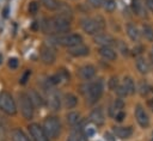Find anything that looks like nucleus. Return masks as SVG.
I'll list each match as a JSON object with an SVG mask.
<instances>
[{"label": "nucleus", "instance_id": "nucleus-10", "mask_svg": "<svg viewBox=\"0 0 153 141\" xmlns=\"http://www.w3.org/2000/svg\"><path fill=\"white\" fill-rule=\"evenodd\" d=\"M48 105H49V108L51 109V110H54V111H57V110H60V106H61V99H60V96H59V93L56 92V91H50L49 93H48Z\"/></svg>", "mask_w": 153, "mask_h": 141}, {"label": "nucleus", "instance_id": "nucleus-46", "mask_svg": "<svg viewBox=\"0 0 153 141\" xmlns=\"http://www.w3.org/2000/svg\"><path fill=\"white\" fill-rule=\"evenodd\" d=\"M148 105H149V108H151V110L153 111V99H151V100L148 102Z\"/></svg>", "mask_w": 153, "mask_h": 141}, {"label": "nucleus", "instance_id": "nucleus-8", "mask_svg": "<svg viewBox=\"0 0 153 141\" xmlns=\"http://www.w3.org/2000/svg\"><path fill=\"white\" fill-rule=\"evenodd\" d=\"M39 54H41V60H42L45 65H51V63H54V61H55V59H56L55 51H54L53 48L49 47V45H42Z\"/></svg>", "mask_w": 153, "mask_h": 141}, {"label": "nucleus", "instance_id": "nucleus-45", "mask_svg": "<svg viewBox=\"0 0 153 141\" xmlns=\"http://www.w3.org/2000/svg\"><path fill=\"white\" fill-rule=\"evenodd\" d=\"M5 135V129H4V127L0 124V137H2Z\"/></svg>", "mask_w": 153, "mask_h": 141}, {"label": "nucleus", "instance_id": "nucleus-42", "mask_svg": "<svg viewBox=\"0 0 153 141\" xmlns=\"http://www.w3.org/2000/svg\"><path fill=\"white\" fill-rule=\"evenodd\" d=\"M39 27H41V23H38V22H33L32 23V26H31V29L32 30H39Z\"/></svg>", "mask_w": 153, "mask_h": 141}, {"label": "nucleus", "instance_id": "nucleus-44", "mask_svg": "<svg viewBox=\"0 0 153 141\" xmlns=\"http://www.w3.org/2000/svg\"><path fill=\"white\" fill-rule=\"evenodd\" d=\"M146 5L151 11H153V0H146Z\"/></svg>", "mask_w": 153, "mask_h": 141}, {"label": "nucleus", "instance_id": "nucleus-38", "mask_svg": "<svg viewBox=\"0 0 153 141\" xmlns=\"http://www.w3.org/2000/svg\"><path fill=\"white\" fill-rule=\"evenodd\" d=\"M96 23H97V25H98V27H99V30H102V29H104V26H105V24H104V20H103V18H100V17H97L96 19Z\"/></svg>", "mask_w": 153, "mask_h": 141}, {"label": "nucleus", "instance_id": "nucleus-32", "mask_svg": "<svg viewBox=\"0 0 153 141\" xmlns=\"http://www.w3.org/2000/svg\"><path fill=\"white\" fill-rule=\"evenodd\" d=\"M108 86H109L110 90H115L116 91V88L118 87V80H117V78L116 76H111L110 80H109V82H108Z\"/></svg>", "mask_w": 153, "mask_h": 141}, {"label": "nucleus", "instance_id": "nucleus-41", "mask_svg": "<svg viewBox=\"0 0 153 141\" xmlns=\"http://www.w3.org/2000/svg\"><path fill=\"white\" fill-rule=\"evenodd\" d=\"M118 45H120V49L122 50V54H127L128 53V49H127V45H124V43H122V42H118Z\"/></svg>", "mask_w": 153, "mask_h": 141}, {"label": "nucleus", "instance_id": "nucleus-5", "mask_svg": "<svg viewBox=\"0 0 153 141\" xmlns=\"http://www.w3.org/2000/svg\"><path fill=\"white\" fill-rule=\"evenodd\" d=\"M103 93V81L98 80L96 82H92L87 86V97H88V103L93 104L96 103Z\"/></svg>", "mask_w": 153, "mask_h": 141}, {"label": "nucleus", "instance_id": "nucleus-15", "mask_svg": "<svg viewBox=\"0 0 153 141\" xmlns=\"http://www.w3.org/2000/svg\"><path fill=\"white\" fill-rule=\"evenodd\" d=\"M68 53L72 56H85L90 51H88V48L81 43V44H78V45H74V47L68 48Z\"/></svg>", "mask_w": 153, "mask_h": 141}, {"label": "nucleus", "instance_id": "nucleus-35", "mask_svg": "<svg viewBox=\"0 0 153 141\" xmlns=\"http://www.w3.org/2000/svg\"><path fill=\"white\" fill-rule=\"evenodd\" d=\"M123 105H124L123 100L118 98V99H116L115 103H114V109H115V110H121V109H123Z\"/></svg>", "mask_w": 153, "mask_h": 141}, {"label": "nucleus", "instance_id": "nucleus-14", "mask_svg": "<svg viewBox=\"0 0 153 141\" xmlns=\"http://www.w3.org/2000/svg\"><path fill=\"white\" fill-rule=\"evenodd\" d=\"M94 74H96V69L91 65H86L79 69V76L84 80H90L91 78L94 76Z\"/></svg>", "mask_w": 153, "mask_h": 141}, {"label": "nucleus", "instance_id": "nucleus-25", "mask_svg": "<svg viewBox=\"0 0 153 141\" xmlns=\"http://www.w3.org/2000/svg\"><path fill=\"white\" fill-rule=\"evenodd\" d=\"M79 121H80V115H79L78 112L72 111V112H69V114L67 115V122H68V124L75 125Z\"/></svg>", "mask_w": 153, "mask_h": 141}, {"label": "nucleus", "instance_id": "nucleus-33", "mask_svg": "<svg viewBox=\"0 0 153 141\" xmlns=\"http://www.w3.org/2000/svg\"><path fill=\"white\" fill-rule=\"evenodd\" d=\"M116 92H117V94H118L120 97H124V96L129 94V93H128V91H127V88L124 87V85H121V86H118V87L116 88Z\"/></svg>", "mask_w": 153, "mask_h": 141}, {"label": "nucleus", "instance_id": "nucleus-30", "mask_svg": "<svg viewBox=\"0 0 153 141\" xmlns=\"http://www.w3.org/2000/svg\"><path fill=\"white\" fill-rule=\"evenodd\" d=\"M82 133H84V135L86 137H92L96 134V129L93 127H91V125H86V127L82 128Z\"/></svg>", "mask_w": 153, "mask_h": 141}, {"label": "nucleus", "instance_id": "nucleus-22", "mask_svg": "<svg viewBox=\"0 0 153 141\" xmlns=\"http://www.w3.org/2000/svg\"><path fill=\"white\" fill-rule=\"evenodd\" d=\"M136 68H137V70H139L140 73H142V74H146V73L148 72V65H147V62H146L142 57H139V59L136 60Z\"/></svg>", "mask_w": 153, "mask_h": 141}, {"label": "nucleus", "instance_id": "nucleus-29", "mask_svg": "<svg viewBox=\"0 0 153 141\" xmlns=\"http://www.w3.org/2000/svg\"><path fill=\"white\" fill-rule=\"evenodd\" d=\"M38 8H39V5H38L37 1H31V2H29L27 11H29L30 14H36L37 11H38Z\"/></svg>", "mask_w": 153, "mask_h": 141}, {"label": "nucleus", "instance_id": "nucleus-19", "mask_svg": "<svg viewBox=\"0 0 153 141\" xmlns=\"http://www.w3.org/2000/svg\"><path fill=\"white\" fill-rule=\"evenodd\" d=\"M29 96H30V98H31L33 105H36V106H42V105L44 104V100L42 99V97L39 96V93H38L36 90H30Z\"/></svg>", "mask_w": 153, "mask_h": 141}, {"label": "nucleus", "instance_id": "nucleus-49", "mask_svg": "<svg viewBox=\"0 0 153 141\" xmlns=\"http://www.w3.org/2000/svg\"><path fill=\"white\" fill-rule=\"evenodd\" d=\"M152 56H153V49H152Z\"/></svg>", "mask_w": 153, "mask_h": 141}, {"label": "nucleus", "instance_id": "nucleus-24", "mask_svg": "<svg viewBox=\"0 0 153 141\" xmlns=\"http://www.w3.org/2000/svg\"><path fill=\"white\" fill-rule=\"evenodd\" d=\"M123 85H124V87L127 88V91H128L129 94H131V93L135 92V85H134V81H133L131 78H129V76L124 78V79H123Z\"/></svg>", "mask_w": 153, "mask_h": 141}, {"label": "nucleus", "instance_id": "nucleus-2", "mask_svg": "<svg viewBox=\"0 0 153 141\" xmlns=\"http://www.w3.org/2000/svg\"><path fill=\"white\" fill-rule=\"evenodd\" d=\"M0 110L7 115H16L17 112L16 102L8 92H0Z\"/></svg>", "mask_w": 153, "mask_h": 141}, {"label": "nucleus", "instance_id": "nucleus-1", "mask_svg": "<svg viewBox=\"0 0 153 141\" xmlns=\"http://www.w3.org/2000/svg\"><path fill=\"white\" fill-rule=\"evenodd\" d=\"M43 129H44V131L49 139H56L61 131V123L56 117L50 116V117H47L44 119Z\"/></svg>", "mask_w": 153, "mask_h": 141}, {"label": "nucleus", "instance_id": "nucleus-13", "mask_svg": "<svg viewBox=\"0 0 153 141\" xmlns=\"http://www.w3.org/2000/svg\"><path fill=\"white\" fill-rule=\"evenodd\" d=\"M112 131H114L115 136H117L120 139H128L133 134V129L130 127H114Z\"/></svg>", "mask_w": 153, "mask_h": 141}, {"label": "nucleus", "instance_id": "nucleus-37", "mask_svg": "<svg viewBox=\"0 0 153 141\" xmlns=\"http://www.w3.org/2000/svg\"><path fill=\"white\" fill-rule=\"evenodd\" d=\"M88 2L92 7H100V6H103L104 0H88Z\"/></svg>", "mask_w": 153, "mask_h": 141}, {"label": "nucleus", "instance_id": "nucleus-31", "mask_svg": "<svg viewBox=\"0 0 153 141\" xmlns=\"http://www.w3.org/2000/svg\"><path fill=\"white\" fill-rule=\"evenodd\" d=\"M30 75H31V70H30V69H26V70L23 73V75L20 76V79H19V82H20L22 85H25V84L27 82V80H29Z\"/></svg>", "mask_w": 153, "mask_h": 141}, {"label": "nucleus", "instance_id": "nucleus-48", "mask_svg": "<svg viewBox=\"0 0 153 141\" xmlns=\"http://www.w3.org/2000/svg\"><path fill=\"white\" fill-rule=\"evenodd\" d=\"M1 62H2V55L0 54V63H1Z\"/></svg>", "mask_w": 153, "mask_h": 141}, {"label": "nucleus", "instance_id": "nucleus-16", "mask_svg": "<svg viewBox=\"0 0 153 141\" xmlns=\"http://www.w3.org/2000/svg\"><path fill=\"white\" fill-rule=\"evenodd\" d=\"M90 119L94 124L102 125L104 123V114H103V110L100 108H97V109L92 110L91 114H90Z\"/></svg>", "mask_w": 153, "mask_h": 141}, {"label": "nucleus", "instance_id": "nucleus-43", "mask_svg": "<svg viewBox=\"0 0 153 141\" xmlns=\"http://www.w3.org/2000/svg\"><path fill=\"white\" fill-rule=\"evenodd\" d=\"M67 141H78V133L72 134V135L68 137V140H67Z\"/></svg>", "mask_w": 153, "mask_h": 141}, {"label": "nucleus", "instance_id": "nucleus-50", "mask_svg": "<svg viewBox=\"0 0 153 141\" xmlns=\"http://www.w3.org/2000/svg\"><path fill=\"white\" fill-rule=\"evenodd\" d=\"M151 141H153V136H152V139H151Z\"/></svg>", "mask_w": 153, "mask_h": 141}, {"label": "nucleus", "instance_id": "nucleus-17", "mask_svg": "<svg viewBox=\"0 0 153 141\" xmlns=\"http://www.w3.org/2000/svg\"><path fill=\"white\" fill-rule=\"evenodd\" d=\"M99 54L106 60H111L112 61V60L116 59V51L110 47H102L99 49Z\"/></svg>", "mask_w": 153, "mask_h": 141}, {"label": "nucleus", "instance_id": "nucleus-18", "mask_svg": "<svg viewBox=\"0 0 153 141\" xmlns=\"http://www.w3.org/2000/svg\"><path fill=\"white\" fill-rule=\"evenodd\" d=\"M127 33H128L129 38H130L131 41H134V42L139 41V38H140V32H139L137 27H136L135 25H133L131 23H129V24L127 25Z\"/></svg>", "mask_w": 153, "mask_h": 141}, {"label": "nucleus", "instance_id": "nucleus-6", "mask_svg": "<svg viewBox=\"0 0 153 141\" xmlns=\"http://www.w3.org/2000/svg\"><path fill=\"white\" fill-rule=\"evenodd\" d=\"M56 42H57V44H61V45L71 48V47L81 44L82 37L80 35H78V33H69V35H63V36L56 37Z\"/></svg>", "mask_w": 153, "mask_h": 141}, {"label": "nucleus", "instance_id": "nucleus-12", "mask_svg": "<svg viewBox=\"0 0 153 141\" xmlns=\"http://www.w3.org/2000/svg\"><path fill=\"white\" fill-rule=\"evenodd\" d=\"M94 42L97 44H100L102 47H110L112 44H115V39L106 33H98L97 36H94Z\"/></svg>", "mask_w": 153, "mask_h": 141}, {"label": "nucleus", "instance_id": "nucleus-20", "mask_svg": "<svg viewBox=\"0 0 153 141\" xmlns=\"http://www.w3.org/2000/svg\"><path fill=\"white\" fill-rule=\"evenodd\" d=\"M12 141H30V139L20 129H14L12 131Z\"/></svg>", "mask_w": 153, "mask_h": 141}, {"label": "nucleus", "instance_id": "nucleus-7", "mask_svg": "<svg viewBox=\"0 0 153 141\" xmlns=\"http://www.w3.org/2000/svg\"><path fill=\"white\" fill-rule=\"evenodd\" d=\"M29 133L31 135V137L33 139V141H49L48 135L45 134L43 127H41L37 123H31L29 127Z\"/></svg>", "mask_w": 153, "mask_h": 141}, {"label": "nucleus", "instance_id": "nucleus-3", "mask_svg": "<svg viewBox=\"0 0 153 141\" xmlns=\"http://www.w3.org/2000/svg\"><path fill=\"white\" fill-rule=\"evenodd\" d=\"M19 104H20V111L25 119H31L33 117V103L27 93H19Z\"/></svg>", "mask_w": 153, "mask_h": 141}, {"label": "nucleus", "instance_id": "nucleus-21", "mask_svg": "<svg viewBox=\"0 0 153 141\" xmlns=\"http://www.w3.org/2000/svg\"><path fill=\"white\" fill-rule=\"evenodd\" d=\"M76 104H78V99H76V97L74 94L68 93V94L65 96V105H66V108L73 109Z\"/></svg>", "mask_w": 153, "mask_h": 141}, {"label": "nucleus", "instance_id": "nucleus-34", "mask_svg": "<svg viewBox=\"0 0 153 141\" xmlns=\"http://www.w3.org/2000/svg\"><path fill=\"white\" fill-rule=\"evenodd\" d=\"M8 67H10L11 69H16V68L18 67V60H17L16 57L8 59Z\"/></svg>", "mask_w": 153, "mask_h": 141}, {"label": "nucleus", "instance_id": "nucleus-9", "mask_svg": "<svg viewBox=\"0 0 153 141\" xmlns=\"http://www.w3.org/2000/svg\"><path fill=\"white\" fill-rule=\"evenodd\" d=\"M135 117H136L137 123H139L142 128H147V127L149 125L148 115L146 114V111L143 110V108H142L141 105H136V109H135Z\"/></svg>", "mask_w": 153, "mask_h": 141}, {"label": "nucleus", "instance_id": "nucleus-26", "mask_svg": "<svg viewBox=\"0 0 153 141\" xmlns=\"http://www.w3.org/2000/svg\"><path fill=\"white\" fill-rule=\"evenodd\" d=\"M103 7H104L105 11L112 12V11L116 8V1H115V0H104Z\"/></svg>", "mask_w": 153, "mask_h": 141}, {"label": "nucleus", "instance_id": "nucleus-36", "mask_svg": "<svg viewBox=\"0 0 153 141\" xmlns=\"http://www.w3.org/2000/svg\"><path fill=\"white\" fill-rule=\"evenodd\" d=\"M59 74H60V76H61L62 80H65V81H68V80H69V73H68L66 69H61V70L59 72Z\"/></svg>", "mask_w": 153, "mask_h": 141}, {"label": "nucleus", "instance_id": "nucleus-4", "mask_svg": "<svg viewBox=\"0 0 153 141\" xmlns=\"http://www.w3.org/2000/svg\"><path fill=\"white\" fill-rule=\"evenodd\" d=\"M71 20H68L67 18L62 17V16H56L53 19H50V26H51V31L55 32H60V33H65L67 31H69L71 29Z\"/></svg>", "mask_w": 153, "mask_h": 141}, {"label": "nucleus", "instance_id": "nucleus-11", "mask_svg": "<svg viewBox=\"0 0 153 141\" xmlns=\"http://www.w3.org/2000/svg\"><path fill=\"white\" fill-rule=\"evenodd\" d=\"M81 27H82V30H84L86 33H88V35H93V33H96V32L99 30V27H98L96 20L90 19V18H85V19L81 20Z\"/></svg>", "mask_w": 153, "mask_h": 141}, {"label": "nucleus", "instance_id": "nucleus-47", "mask_svg": "<svg viewBox=\"0 0 153 141\" xmlns=\"http://www.w3.org/2000/svg\"><path fill=\"white\" fill-rule=\"evenodd\" d=\"M7 12H8V10L5 8V10H4V17H7Z\"/></svg>", "mask_w": 153, "mask_h": 141}, {"label": "nucleus", "instance_id": "nucleus-27", "mask_svg": "<svg viewBox=\"0 0 153 141\" xmlns=\"http://www.w3.org/2000/svg\"><path fill=\"white\" fill-rule=\"evenodd\" d=\"M142 32H143V36L148 39V41H153V29L148 25H143L142 27Z\"/></svg>", "mask_w": 153, "mask_h": 141}, {"label": "nucleus", "instance_id": "nucleus-28", "mask_svg": "<svg viewBox=\"0 0 153 141\" xmlns=\"http://www.w3.org/2000/svg\"><path fill=\"white\" fill-rule=\"evenodd\" d=\"M131 7H133V11L136 14H141L142 13V4L140 2V0H133L131 1Z\"/></svg>", "mask_w": 153, "mask_h": 141}, {"label": "nucleus", "instance_id": "nucleus-40", "mask_svg": "<svg viewBox=\"0 0 153 141\" xmlns=\"http://www.w3.org/2000/svg\"><path fill=\"white\" fill-rule=\"evenodd\" d=\"M104 139H105L106 141H116L115 136H114L111 133H105V134H104Z\"/></svg>", "mask_w": 153, "mask_h": 141}, {"label": "nucleus", "instance_id": "nucleus-23", "mask_svg": "<svg viewBox=\"0 0 153 141\" xmlns=\"http://www.w3.org/2000/svg\"><path fill=\"white\" fill-rule=\"evenodd\" d=\"M39 1L42 2V5H43L45 8L50 10V11L57 10V8H59V6H60V4H59L56 0H39Z\"/></svg>", "mask_w": 153, "mask_h": 141}, {"label": "nucleus", "instance_id": "nucleus-39", "mask_svg": "<svg viewBox=\"0 0 153 141\" xmlns=\"http://www.w3.org/2000/svg\"><path fill=\"white\" fill-rule=\"evenodd\" d=\"M124 117H126V114H124L123 111H120V112L115 116V118H116V121H117V122H122Z\"/></svg>", "mask_w": 153, "mask_h": 141}]
</instances>
